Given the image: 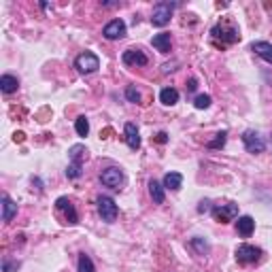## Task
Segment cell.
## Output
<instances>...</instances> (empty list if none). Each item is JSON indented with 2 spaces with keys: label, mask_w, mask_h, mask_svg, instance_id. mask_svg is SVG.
<instances>
[{
  "label": "cell",
  "mask_w": 272,
  "mask_h": 272,
  "mask_svg": "<svg viewBox=\"0 0 272 272\" xmlns=\"http://www.w3.org/2000/svg\"><path fill=\"white\" fill-rule=\"evenodd\" d=\"M211 36H213L215 43H219V38H221V45H232V43H236V40H240L238 30L230 24H217L211 30Z\"/></svg>",
  "instance_id": "obj_1"
},
{
  "label": "cell",
  "mask_w": 272,
  "mask_h": 272,
  "mask_svg": "<svg viewBox=\"0 0 272 272\" xmlns=\"http://www.w3.org/2000/svg\"><path fill=\"white\" fill-rule=\"evenodd\" d=\"M74 68H77L79 73H83V74H91V73H96L98 68H100V60H98L96 54L85 51V54L77 55V60H74Z\"/></svg>",
  "instance_id": "obj_2"
},
{
  "label": "cell",
  "mask_w": 272,
  "mask_h": 272,
  "mask_svg": "<svg viewBox=\"0 0 272 272\" xmlns=\"http://www.w3.org/2000/svg\"><path fill=\"white\" fill-rule=\"evenodd\" d=\"M98 213H100L102 221L107 223H113L115 219H117V204H115L113 198H109V196H100L98 198Z\"/></svg>",
  "instance_id": "obj_3"
},
{
  "label": "cell",
  "mask_w": 272,
  "mask_h": 272,
  "mask_svg": "<svg viewBox=\"0 0 272 272\" xmlns=\"http://www.w3.org/2000/svg\"><path fill=\"white\" fill-rule=\"evenodd\" d=\"M172 9H175V4H170V2L155 4L153 15H151V24L158 26V28H164L170 21V17H172Z\"/></svg>",
  "instance_id": "obj_4"
},
{
  "label": "cell",
  "mask_w": 272,
  "mask_h": 272,
  "mask_svg": "<svg viewBox=\"0 0 272 272\" xmlns=\"http://www.w3.org/2000/svg\"><path fill=\"white\" fill-rule=\"evenodd\" d=\"M242 143H245V147H247L249 153H262L266 149L264 138L259 136L257 132H253V130H247L245 134H242Z\"/></svg>",
  "instance_id": "obj_5"
},
{
  "label": "cell",
  "mask_w": 272,
  "mask_h": 272,
  "mask_svg": "<svg viewBox=\"0 0 272 272\" xmlns=\"http://www.w3.org/2000/svg\"><path fill=\"white\" fill-rule=\"evenodd\" d=\"M100 181H102V185H107L111 189H119L124 185V172L119 168H115V166H111V168H107L100 175Z\"/></svg>",
  "instance_id": "obj_6"
},
{
  "label": "cell",
  "mask_w": 272,
  "mask_h": 272,
  "mask_svg": "<svg viewBox=\"0 0 272 272\" xmlns=\"http://www.w3.org/2000/svg\"><path fill=\"white\" fill-rule=\"evenodd\" d=\"M236 215H238V206L236 204H221V206L213 208V217H215V221H219V223L234 221Z\"/></svg>",
  "instance_id": "obj_7"
},
{
  "label": "cell",
  "mask_w": 272,
  "mask_h": 272,
  "mask_svg": "<svg viewBox=\"0 0 272 272\" xmlns=\"http://www.w3.org/2000/svg\"><path fill=\"white\" fill-rule=\"evenodd\" d=\"M259 255H262V251L253 245H240L236 249V259H238L240 264H255Z\"/></svg>",
  "instance_id": "obj_8"
},
{
  "label": "cell",
  "mask_w": 272,
  "mask_h": 272,
  "mask_svg": "<svg viewBox=\"0 0 272 272\" xmlns=\"http://www.w3.org/2000/svg\"><path fill=\"white\" fill-rule=\"evenodd\" d=\"M102 34H104V36H107L109 40L124 38V36H126V24H124L121 19H113V21H109V24L104 26Z\"/></svg>",
  "instance_id": "obj_9"
},
{
  "label": "cell",
  "mask_w": 272,
  "mask_h": 272,
  "mask_svg": "<svg viewBox=\"0 0 272 272\" xmlns=\"http://www.w3.org/2000/svg\"><path fill=\"white\" fill-rule=\"evenodd\" d=\"M121 60H124V64H128V66H145V64L149 62L147 55H145L143 51H138V49H128V51H124Z\"/></svg>",
  "instance_id": "obj_10"
},
{
  "label": "cell",
  "mask_w": 272,
  "mask_h": 272,
  "mask_svg": "<svg viewBox=\"0 0 272 272\" xmlns=\"http://www.w3.org/2000/svg\"><path fill=\"white\" fill-rule=\"evenodd\" d=\"M236 230H238V234L242 236V238H249V236L253 234V230H255V221H253V217H249V215L238 217V221H236Z\"/></svg>",
  "instance_id": "obj_11"
},
{
  "label": "cell",
  "mask_w": 272,
  "mask_h": 272,
  "mask_svg": "<svg viewBox=\"0 0 272 272\" xmlns=\"http://www.w3.org/2000/svg\"><path fill=\"white\" fill-rule=\"evenodd\" d=\"M251 51H255L262 60H266L268 64H272V45L270 43H266V40H257V43L251 45Z\"/></svg>",
  "instance_id": "obj_12"
},
{
  "label": "cell",
  "mask_w": 272,
  "mask_h": 272,
  "mask_svg": "<svg viewBox=\"0 0 272 272\" xmlns=\"http://www.w3.org/2000/svg\"><path fill=\"white\" fill-rule=\"evenodd\" d=\"M126 143H128V147L130 149H138L141 147V136H138V128L134 124H126Z\"/></svg>",
  "instance_id": "obj_13"
},
{
  "label": "cell",
  "mask_w": 272,
  "mask_h": 272,
  "mask_svg": "<svg viewBox=\"0 0 272 272\" xmlns=\"http://www.w3.org/2000/svg\"><path fill=\"white\" fill-rule=\"evenodd\" d=\"M151 45L158 51H162V54H168L170 51V34L168 32H160L155 34V36L151 38Z\"/></svg>",
  "instance_id": "obj_14"
},
{
  "label": "cell",
  "mask_w": 272,
  "mask_h": 272,
  "mask_svg": "<svg viewBox=\"0 0 272 272\" xmlns=\"http://www.w3.org/2000/svg\"><path fill=\"white\" fill-rule=\"evenodd\" d=\"M17 88H19L17 77H13V74H2V77H0V90H2L4 94H13V91H17Z\"/></svg>",
  "instance_id": "obj_15"
},
{
  "label": "cell",
  "mask_w": 272,
  "mask_h": 272,
  "mask_svg": "<svg viewBox=\"0 0 272 272\" xmlns=\"http://www.w3.org/2000/svg\"><path fill=\"white\" fill-rule=\"evenodd\" d=\"M55 206L60 208V211H64V213H66L68 223H77V221H79V219H77V211H74V206H73L66 198H60V200L55 202Z\"/></svg>",
  "instance_id": "obj_16"
},
{
  "label": "cell",
  "mask_w": 272,
  "mask_h": 272,
  "mask_svg": "<svg viewBox=\"0 0 272 272\" xmlns=\"http://www.w3.org/2000/svg\"><path fill=\"white\" fill-rule=\"evenodd\" d=\"M15 215H17V204L9 196H2V219L4 221H11Z\"/></svg>",
  "instance_id": "obj_17"
},
{
  "label": "cell",
  "mask_w": 272,
  "mask_h": 272,
  "mask_svg": "<svg viewBox=\"0 0 272 272\" xmlns=\"http://www.w3.org/2000/svg\"><path fill=\"white\" fill-rule=\"evenodd\" d=\"M160 100H162V104H166V107H172V104L179 102V91L175 88H164L160 91Z\"/></svg>",
  "instance_id": "obj_18"
},
{
  "label": "cell",
  "mask_w": 272,
  "mask_h": 272,
  "mask_svg": "<svg viewBox=\"0 0 272 272\" xmlns=\"http://www.w3.org/2000/svg\"><path fill=\"white\" fill-rule=\"evenodd\" d=\"M181 185H183V177L179 175V172H168V175L164 177V187L166 189L177 192V189H181Z\"/></svg>",
  "instance_id": "obj_19"
},
{
  "label": "cell",
  "mask_w": 272,
  "mask_h": 272,
  "mask_svg": "<svg viewBox=\"0 0 272 272\" xmlns=\"http://www.w3.org/2000/svg\"><path fill=\"white\" fill-rule=\"evenodd\" d=\"M149 194L155 204H162L164 202V185H160L158 181H149Z\"/></svg>",
  "instance_id": "obj_20"
},
{
  "label": "cell",
  "mask_w": 272,
  "mask_h": 272,
  "mask_svg": "<svg viewBox=\"0 0 272 272\" xmlns=\"http://www.w3.org/2000/svg\"><path fill=\"white\" fill-rule=\"evenodd\" d=\"M71 160H73V164H81L83 162V158L88 155V151H85V147L83 145H74V147H71Z\"/></svg>",
  "instance_id": "obj_21"
},
{
  "label": "cell",
  "mask_w": 272,
  "mask_h": 272,
  "mask_svg": "<svg viewBox=\"0 0 272 272\" xmlns=\"http://www.w3.org/2000/svg\"><path fill=\"white\" fill-rule=\"evenodd\" d=\"M74 130H77V134L79 136H88V132H90V121L81 115V117H77V121H74Z\"/></svg>",
  "instance_id": "obj_22"
},
{
  "label": "cell",
  "mask_w": 272,
  "mask_h": 272,
  "mask_svg": "<svg viewBox=\"0 0 272 272\" xmlns=\"http://www.w3.org/2000/svg\"><path fill=\"white\" fill-rule=\"evenodd\" d=\"M79 272H96V268H94V264H91V259L85 255H79Z\"/></svg>",
  "instance_id": "obj_23"
},
{
  "label": "cell",
  "mask_w": 272,
  "mask_h": 272,
  "mask_svg": "<svg viewBox=\"0 0 272 272\" xmlns=\"http://www.w3.org/2000/svg\"><path fill=\"white\" fill-rule=\"evenodd\" d=\"M194 107H196V109H208V107H211V96L200 94V96L194 100Z\"/></svg>",
  "instance_id": "obj_24"
},
{
  "label": "cell",
  "mask_w": 272,
  "mask_h": 272,
  "mask_svg": "<svg viewBox=\"0 0 272 272\" xmlns=\"http://www.w3.org/2000/svg\"><path fill=\"white\" fill-rule=\"evenodd\" d=\"M225 136H228L225 132H219L215 141H211V143H208V149H219V147H223V145H225Z\"/></svg>",
  "instance_id": "obj_25"
},
{
  "label": "cell",
  "mask_w": 272,
  "mask_h": 272,
  "mask_svg": "<svg viewBox=\"0 0 272 272\" xmlns=\"http://www.w3.org/2000/svg\"><path fill=\"white\" fill-rule=\"evenodd\" d=\"M126 98H128L130 102H141V91H138L136 88H132V85H130V88L126 90Z\"/></svg>",
  "instance_id": "obj_26"
},
{
  "label": "cell",
  "mask_w": 272,
  "mask_h": 272,
  "mask_svg": "<svg viewBox=\"0 0 272 272\" xmlns=\"http://www.w3.org/2000/svg\"><path fill=\"white\" fill-rule=\"evenodd\" d=\"M66 177L68 179H79L81 177V164H71L66 168Z\"/></svg>",
  "instance_id": "obj_27"
},
{
  "label": "cell",
  "mask_w": 272,
  "mask_h": 272,
  "mask_svg": "<svg viewBox=\"0 0 272 272\" xmlns=\"http://www.w3.org/2000/svg\"><path fill=\"white\" fill-rule=\"evenodd\" d=\"M194 247L198 249V251H202V253H204V251H208V245H206V242H204V245H202V242H200L198 238H194Z\"/></svg>",
  "instance_id": "obj_28"
},
{
  "label": "cell",
  "mask_w": 272,
  "mask_h": 272,
  "mask_svg": "<svg viewBox=\"0 0 272 272\" xmlns=\"http://www.w3.org/2000/svg\"><path fill=\"white\" fill-rule=\"evenodd\" d=\"M208 204H211V202H208V200H204V202H200L198 211H200V213H204V211H208Z\"/></svg>",
  "instance_id": "obj_29"
},
{
  "label": "cell",
  "mask_w": 272,
  "mask_h": 272,
  "mask_svg": "<svg viewBox=\"0 0 272 272\" xmlns=\"http://www.w3.org/2000/svg\"><path fill=\"white\" fill-rule=\"evenodd\" d=\"M166 136H168L166 132H160V134L155 136V141H158V143H166Z\"/></svg>",
  "instance_id": "obj_30"
},
{
  "label": "cell",
  "mask_w": 272,
  "mask_h": 272,
  "mask_svg": "<svg viewBox=\"0 0 272 272\" xmlns=\"http://www.w3.org/2000/svg\"><path fill=\"white\" fill-rule=\"evenodd\" d=\"M196 88H198V85H196V79H189V85H187V90H189V91H194Z\"/></svg>",
  "instance_id": "obj_31"
}]
</instances>
